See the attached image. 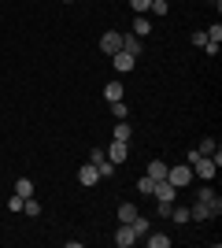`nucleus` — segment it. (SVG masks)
I'll return each instance as SVG.
<instances>
[{
  "label": "nucleus",
  "mask_w": 222,
  "mask_h": 248,
  "mask_svg": "<svg viewBox=\"0 0 222 248\" xmlns=\"http://www.w3.org/2000/svg\"><path fill=\"white\" fill-rule=\"evenodd\" d=\"M163 182H170L174 189L189 186V182H192V167H189V163H181V167H167V178H163Z\"/></svg>",
  "instance_id": "obj_1"
},
{
  "label": "nucleus",
  "mask_w": 222,
  "mask_h": 248,
  "mask_svg": "<svg viewBox=\"0 0 222 248\" xmlns=\"http://www.w3.org/2000/svg\"><path fill=\"white\" fill-rule=\"evenodd\" d=\"M222 211V200L215 197V200H196V207H189V215L192 218H215Z\"/></svg>",
  "instance_id": "obj_2"
},
{
  "label": "nucleus",
  "mask_w": 222,
  "mask_h": 248,
  "mask_svg": "<svg viewBox=\"0 0 222 248\" xmlns=\"http://www.w3.org/2000/svg\"><path fill=\"white\" fill-rule=\"evenodd\" d=\"M192 167V178H204V182H211L215 178V170H219V163H215L211 155H200L196 163H189Z\"/></svg>",
  "instance_id": "obj_3"
},
{
  "label": "nucleus",
  "mask_w": 222,
  "mask_h": 248,
  "mask_svg": "<svg viewBox=\"0 0 222 248\" xmlns=\"http://www.w3.org/2000/svg\"><path fill=\"white\" fill-rule=\"evenodd\" d=\"M118 48H122V33H118V30H107L104 37H100V52H107V56H115Z\"/></svg>",
  "instance_id": "obj_4"
},
{
  "label": "nucleus",
  "mask_w": 222,
  "mask_h": 248,
  "mask_svg": "<svg viewBox=\"0 0 222 248\" xmlns=\"http://www.w3.org/2000/svg\"><path fill=\"white\" fill-rule=\"evenodd\" d=\"M111 63H115V71H118V74H126V71H133L137 56H130V52H122V48H118L115 56H111Z\"/></svg>",
  "instance_id": "obj_5"
},
{
  "label": "nucleus",
  "mask_w": 222,
  "mask_h": 248,
  "mask_svg": "<svg viewBox=\"0 0 222 248\" xmlns=\"http://www.w3.org/2000/svg\"><path fill=\"white\" fill-rule=\"evenodd\" d=\"M174 193H178V189L170 186V182H156V189H152V197H156L159 204H174Z\"/></svg>",
  "instance_id": "obj_6"
},
{
  "label": "nucleus",
  "mask_w": 222,
  "mask_h": 248,
  "mask_svg": "<svg viewBox=\"0 0 222 248\" xmlns=\"http://www.w3.org/2000/svg\"><path fill=\"white\" fill-rule=\"evenodd\" d=\"M133 241H137V233H133V226H130V222H122V226L115 230V245H118V248H130V245H133Z\"/></svg>",
  "instance_id": "obj_7"
},
{
  "label": "nucleus",
  "mask_w": 222,
  "mask_h": 248,
  "mask_svg": "<svg viewBox=\"0 0 222 248\" xmlns=\"http://www.w3.org/2000/svg\"><path fill=\"white\" fill-rule=\"evenodd\" d=\"M130 155V148H126V141H111V145H107V159H111V163H122V159H126Z\"/></svg>",
  "instance_id": "obj_8"
},
{
  "label": "nucleus",
  "mask_w": 222,
  "mask_h": 248,
  "mask_svg": "<svg viewBox=\"0 0 222 248\" xmlns=\"http://www.w3.org/2000/svg\"><path fill=\"white\" fill-rule=\"evenodd\" d=\"M130 33H133V37H148V33H152V19H148V15H137L133 26H130Z\"/></svg>",
  "instance_id": "obj_9"
},
{
  "label": "nucleus",
  "mask_w": 222,
  "mask_h": 248,
  "mask_svg": "<svg viewBox=\"0 0 222 248\" xmlns=\"http://www.w3.org/2000/svg\"><path fill=\"white\" fill-rule=\"evenodd\" d=\"M78 182H82V186H96V182H100V170H96L93 163H85L82 170H78Z\"/></svg>",
  "instance_id": "obj_10"
},
{
  "label": "nucleus",
  "mask_w": 222,
  "mask_h": 248,
  "mask_svg": "<svg viewBox=\"0 0 222 248\" xmlns=\"http://www.w3.org/2000/svg\"><path fill=\"white\" fill-rule=\"evenodd\" d=\"M145 241H148V248H170V237H167V233H159V230H156V233L148 230Z\"/></svg>",
  "instance_id": "obj_11"
},
{
  "label": "nucleus",
  "mask_w": 222,
  "mask_h": 248,
  "mask_svg": "<svg viewBox=\"0 0 222 248\" xmlns=\"http://www.w3.org/2000/svg\"><path fill=\"white\" fill-rule=\"evenodd\" d=\"M122 52H130V56H141V37H133V33H122Z\"/></svg>",
  "instance_id": "obj_12"
},
{
  "label": "nucleus",
  "mask_w": 222,
  "mask_h": 248,
  "mask_svg": "<svg viewBox=\"0 0 222 248\" xmlns=\"http://www.w3.org/2000/svg\"><path fill=\"white\" fill-rule=\"evenodd\" d=\"M148 178L163 182V178H167V163H163V159H152V163H148Z\"/></svg>",
  "instance_id": "obj_13"
},
{
  "label": "nucleus",
  "mask_w": 222,
  "mask_h": 248,
  "mask_svg": "<svg viewBox=\"0 0 222 248\" xmlns=\"http://www.w3.org/2000/svg\"><path fill=\"white\" fill-rule=\"evenodd\" d=\"M141 211H137V204H118V222H133Z\"/></svg>",
  "instance_id": "obj_14"
},
{
  "label": "nucleus",
  "mask_w": 222,
  "mask_h": 248,
  "mask_svg": "<svg viewBox=\"0 0 222 248\" xmlns=\"http://www.w3.org/2000/svg\"><path fill=\"white\" fill-rule=\"evenodd\" d=\"M104 96H107V104H111V100H122V82H107L104 85Z\"/></svg>",
  "instance_id": "obj_15"
},
{
  "label": "nucleus",
  "mask_w": 222,
  "mask_h": 248,
  "mask_svg": "<svg viewBox=\"0 0 222 248\" xmlns=\"http://www.w3.org/2000/svg\"><path fill=\"white\" fill-rule=\"evenodd\" d=\"M15 193H19L22 200L33 197V182H30V178H19V182H15Z\"/></svg>",
  "instance_id": "obj_16"
},
{
  "label": "nucleus",
  "mask_w": 222,
  "mask_h": 248,
  "mask_svg": "<svg viewBox=\"0 0 222 248\" xmlns=\"http://www.w3.org/2000/svg\"><path fill=\"white\" fill-rule=\"evenodd\" d=\"M130 226H133V233H137V237H145L148 230H152V222H148L145 215H137V218H133V222H130Z\"/></svg>",
  "instance_id": "obj_17"
},
{
  "label": "nucleus",
  "mask_w": 222,
  "mask_h": 248,
  "mask_svg": "<svg viewBox=\"0 0 222 248\" xmlns=\"http://www.w3.org/2000/svg\"><path fill=\"white\" fill-rule=\"evenodd\" d=\"M170 218H174V222H181V226H185V222H192L189 207H170Z\"/></svg>",
  "instance_id": "obj_18"
},
{
  "label": "nucleus",
  "mask_w": 222,
  "mask_h": 248,
  "mask_svg": "<svg viewBox=\"0 0 222 248\" xmlns=\"http://www.w3.org/2000/svg\"><path fill=\"white\" fill-rule=\"evenodd\" d=\"M115 141H126V145H130V123H126V119H118V126H115Z\"/></svg>",
  "instance_id": "obj_19"
},
{
  "label": "nucleus",
  "mask_w": 222,
  "mask_h": 248,
  "mask_svg": "<svg viewBox=\"0 0 222 248\" xmlns=\"http://www.w3.org/2000/svg\"><path fill=\"white\" fill-rule=\"evenodd\" d=\"M96 170H100V178H111L115 174V163H111V159H100V163H93Z\"/></svg>",
  "instance_id": "obj_20"
},
{
  "label": "nucleus",
  "mask_w": 222,
  "mask_h": 248,
  "mask_svg": "<svg viewBox=\"0 0 222 248\" xmlns=\"http://www.w3.org/2000/svg\"><path fill=\"white\" fill-rule=\"evenodd\" d=\"M152 189H156V178H141V182H137V193H145V197H152Z\"/></svg>",
  "instance_id": "obj_21"
},
{
  "label": "nucleus",
  "mask_w": 222,
  "mask_h": 248,
  "mask_svg": "<svg viewBox=\"0 0 222 248\" xmlns=\"http://www.w3.org/2000/svg\"><path fill=\"white\" fill-rule=\"evenodd\" d=\"M111 115H115V119H126V115H130L126 100H111Z\"/></svg>",
  "instance_id": "obj_22"
},
{
  "label": "nucleus",
  "mask_w": 222,
  "mask_h": 248,
  "mask_svg": "<svg viewBox=\"0 0 222 248\" xmlns=\"http://www.w3.org/2000/svg\"><path fill=\"white\" fill-rule=\"evenodd\" d=\"M196 152H200V155H215V152H219V145H215L211 137H204V141H200V148H196Z\"/></svg>",
  "instance_id": "obj_23"
},
{
  "label": "nucleus",
  "mask_w": 222,
  "mask_h": 248,
  "mask_svg": "<svg viewBox=\"0 0 222 248\" xmlns=\"http://www.w3.org/2000/svg\"><path fill=\"white\" fill-rule=\"evenodd\" d=\"M130 8L137 11V15H148V8H152V0H130Z\"/></svg>",
  "instance_id": "obj_24"
},
{
  "label": "nucleus",
  "mask_w": 222,
  "mask_h": 248,
  "mask_svg": "<svg viewBox=\"0 0 222 248\" xmlns=\"http://www.w3.org/2000/svg\"><path fill=\"white\" fill-rule=\"evenodd\" d=\"M148 11H156V15H167L170 4H167V0H152V8H148Z\"/></svg>",
  "instance_id": "obj_25"
},
{
  "label": "nucleus",
  "mask_w": 222,
  "mask_h": 248,
  "mask_svg": "<svg viewBox=\"0 0 222 248\" xmlns=\"http://www.w3.org/2000/svg\"><path fill=\"white\" fill-rule=\"evenodd\" d=\"M204 33H207V41H215V45H219V41H222V26H219V22H215L211 30H204Z\"/></svg>",
  "instance_id": "obj_26"
},
{
  "label": "nucleus",
  "mask_w": 222,
  "mask_h": 248,
  "mask_svg": "<svg viewBox=\"0 0 222 248\" xmlns=\"http://www.w3.org/2000/svg\"><path fill=\"white\" fill-rule=\"evenodd\" d=\"M8 211H22V197H19V193H11V197H8Z\"/></svg>",
  "instance_id": "obj_27"
},
{
  "label": "nucleus",
  "mask_w": 222,
  "mask_h": 248,
  "mask_svg": "<svg viewBox=\"0 0 222 248\" xmlns=\"http://www.w3.org/2000/svg\"><path fill=\"white\" fill-rule=\"evenodd\" d=\"M215 197H219V193H215V189H211V186H204V189H200V193H196V200H215Z\"/></svg>",
  "instance_id": "obj_28"
},
{
  "label": "nucleus",
  "mask_w": 222,
  "mask_h": 248,
  "mask_svg": "<svg viewBox=\"0 0 222 248\" xmlns=\"http://www.w3.org/2000/svg\"><path fill=\"white\" fill-rule=\"evenodd\" d=\"M192 45H196V48H204V45H207V33L196 30V33H192Z\"/></svg>",
  "instance_id": "obj_29"
},
{
  "label": "nucleus",
  "mask_w": 222,
  "mask_h": 248,
  "mask_svg": "<svg viewBox=\"0 0 222 248\" xmlns=\"http://www.w3.org/2000/svg\"><path fill=\"white\" fill-rule=\"evenodd\" d=\"M211 4H222V0H211Z\"/></svg>",
  "instance_id": "obj_30"
},
{
  "label": "nucleus",
  "mask_w": 222,
  "mask_h": 248,
  "mask_svg": "<svg viewBox=\"0 0 222 248\" xmlns=\"http://www.w3.org/2000/svg\"><path fill=\"white\" fill-rule=\"evenodd\" d=\"M67 4H71V0H67Z\"/></svg>",
  "instance_id": "obj_31"
}]
</instances>
